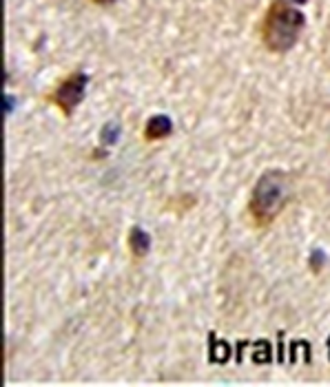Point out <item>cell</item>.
<instances>
[{"mask_svg":"<svg viewBox=\"0 0 330 387\" xmlns=\"http://www.w3.org/2000/svg\"><path fill=\"white\" fill-rule=\"evenodd\" d=\"M306 27V16L288 0H273L261 18L259 36L264 47L273 54H286L300 40Z\"/></svg>","mask_w":330,"mask_h":387,"instance_id":"cell-1","label":"cell"},{"mask_svg":"<svg viewBox=\"0 0 330 387\" xmlns=\"http://www.w3.org/2000/svg\"><path fill=\"white\" fill-rule=\"evenodd\" d=\"M290 201V177L284 171H266L253 186L249 217L257 228H269Z\"/></svg>","mask_w":330,"mask_h":387,"instance_id":"cell-2","label":"cell"},{"mask_svg":"<svg viewBox=\"0 0 330 387\" xmlns=\"http://www.w3.org/2000/svg\"><path fill=\"white\" fill-rule=\"evenodd\" d=\"M87 82H89V76L82 73V71H73L71 76L64 78L58 87L54 89V93H49V102L56 105L60 109L62 115H73L76 107L82 102V97H85V91H87Z\"/></svg>","mask_w":330,"mask_h":387,"instance_id":"cell-3","label":"cell"},{"mask_svg":"<svg viewBox=\"0 0 330 387\" xmlns=\"http://www.w3.org/2000/svg\"><path fill=\"white\" fill-rule=\"evenodd\" d=\"M171 131H173L171 117H167V115H153V117H148V120H146L142 136H144L146 142H158V140L169 138Z\"/></svg>","mask_w":330,"mask_h":387,"instance_id":"cell-4","label":"cell"},{"mask_svg":"<svg viewBox=\"0 0 330 387\" xmlns=\"http://www.w3.org/2000/svg\"><path fill=\"white\" fill-rule=\"evenodd\" d=\"M129 248L136 257H144L148 252V248H151V237H148V232H144L142 228H131Z\"/></svg>","mask_w":330,"mask_h":387,"instance_id":"cell-5","label":"cell"},{"mask_svg":"<svg viewBox=\"0 0 330 387\" xmlns=\"http://www.w3.org/2000/svg\"><path fill=\"white\" fill-rule=\"evenodd\" d=\"M95 5H111V3H115V0H93Z\"/></svg>","mask_w":330,"mask_h":387,"instance_id":"cell-6","label":"cell"}]
</instances>
